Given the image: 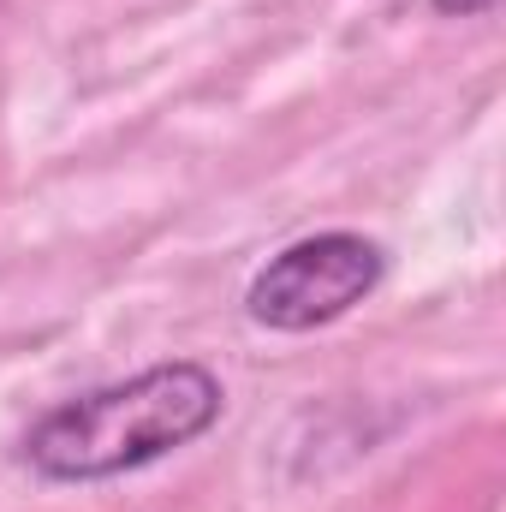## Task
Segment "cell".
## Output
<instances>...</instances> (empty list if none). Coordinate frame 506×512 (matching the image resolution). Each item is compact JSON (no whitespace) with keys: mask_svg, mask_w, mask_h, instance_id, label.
Segmentation results:
<instances>
[{"mask_svg":"<svg viewBox=\"0 0 506 512\" xmlns=\"http://www.w3.org/2000/svg\"><path fill=\"white\" fill-rule=\"evenodd\" d=\"M435 12H447V18H483V12H495L501 0H429Z\"/></svg>","mask_w":506,"mask_h":512,"instance_id":"3","label":"cell"},{"mask_svg":"<svg viewBox=\"0 0 506 512\" xmlns=\"http://www.w3.org/2000/svg\"><path fill=\"white\" fill-rule=\"evenodd\" d=\"M387 274V251L364 233H310L274 251L245 286V316L268 334H310L358 310Z\"/></svg>","mask_w":506,"mask_h":512,"instance_id":"2","label":"cell"},{"mask_svg":"<svg viewBox=\"0 0 506 512\" xmlns=\"http://www.w3.org/2000/svg\"><path fill=\"white\" fill-rule=\"evenodd\" d=\"M227 411V387L209 364L173 358L126 382L90 387L42 411L24 435V465L42 483H108L203 441Z\"/></svg>","mask_w":506,"mask_h":512,"instance_id":"1","label":"cell"}]
</instances>
